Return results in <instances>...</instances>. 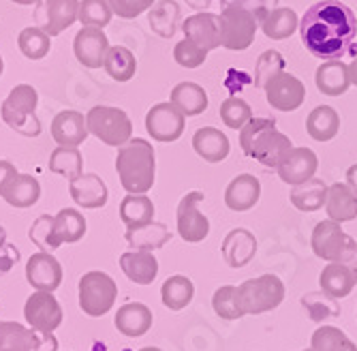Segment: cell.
I'll list each match as a JSON object with an SVG mask.
<instances>
[{
  "label": "cell",
  "mask_w": 357,
  "mask_h": 351,
  "mask_svg": "<svg viewBox=\"0 0 357 351\" xmlns=\"http://www.w3.org/2000/svg\"><path fill=\"white\" fill-rule=\"evenodd\" d=\"M304 47L323 60H340L357 37L355 13L338 0H321L306 9L300 20Z\"/></svg>",
  "instance_id": "cell-1"
},
{
  "label": "cell",
  "mask_w": 357,
  "mask_h": 351,
  "mask_svg": "<svg viewBox=\"0 0 357 351\" xmlns=\"http://www.w3.org/2000/svg\"><path fill=\"white\" fill-rule=\"evenodd\" d=\"M116 172L126 193L146 195L154 186L156 178V156L152 144L148 140L133 137L128 144L118 148Z\"/></svg>",
  "instance_id": "cell-2"
},
{
  "label": "cell",
  "mask_w": 357,
  "mask_h": 351,
  "mask_svg": "<svg viewBox=\"0 0 357 351\" xmlns=\"http://www.w3.org/2000/svg\"><path fill=\"white\" fill-rule=\"evenodd\" d=\"M240 146L246 156L266 167H278L287 152L294 148L291 140L276 129V120L270 118H250L240 129Z\"/></svg>",
  "instance_id": "cell-3"
},
{
  "label": "cell",
  "mask_w": 357,
  "mask_h": 351,
  "mask_svg": "<svg viewBox=\"0 0 357 351\" xmlns=\"http://www.w3.org/2000/svg\"><path fill=\"white\" fill-rule=\"evenodd\" d=\"M39 94L30 84H17L9 97L5 99L0 114L7 122L9 129L24 137H39L41 135V122L37 118Z\"/></svg>",
  "instance_id": "cell-4"
},
{
  "label": "cell",
  "mask_w": 357,
  "mask_h": 351,
  "mask_svg": "<svg viewBox=\"0 0 357 351\" xmlns=\"http://www.w3.org/2000/svg\"><path fill=\"white\" fill-rule=\"evenodd\" d=\"M88 131L112 148H122L133 140V122L128 114L112 105H94L86 114Z\"/></svg>",
  "instance_id": "cell-5"
},
{
  "label": "cell",
  "mask_w": 357,
  "mask_h": 351,
  "mask_svg": "<svg viewBox=\"0 0 357 351\" xmlns=\"http://www.w3.org/2000/svg\"><path fill=\"white\" fill-rule=\"evenodd\" d=\"M116 298H118V285L107 272L92 270L79 278V308L88 317L107 315Z\"/></svg>",
  "instance_id": "cell-6"
},
{
  "label": "cell",
  "mask_w": 357,
  "mask_h": 351,
  "mask_svg": "<svg viewBox=\"0 0 357 351\" xmlns=\"http://www.w3.org/2000/svg\"><path fill=\"white\" fill-rule=\"evenodd\" d=\"M284 283L276 274H261L240 285V296L246 315H261L274 311L284 300Z\"/></svg>",
  "instance_id": "cell-7"
},
{
  "label": "cell",
  "mask_w": 357,
  "mask_h": 351,
  "mask_svg": "<svg viewBox=\"0 0 357 351\" xmlns=\"http://www.w3.org/2000/svg\"><path fill=\"white\" fill-rule=\"evenodd\" d=\"M355 240L344 234L342 225L332 218H326V221H319L312 234H310V248L312 253L317 255L319 260L323 262H340L344 255L349 253L351 244Z\"/></svg>",
  "instance_id": "cell-8"
},
{
  "label": "cell",
  "mask_w": 357,
  "mask_h": 351,
  "mask_svg": "<svg viewBox=\"0 0 357 351\" xmlns=\"http://www.w3.org/2000/svg\"><path fill=\"white\" fill-rule=\"evenodd\" d=\"M257 17L240 7H222L220 30H222V47L242 52L252 45L257 33Z\"/></svg>",
  "instance_id": "cell-9"
},
{
  "label": "cell",
  "mask_w": 357,
  "mask_h": 351,
  "mask_svg": "<svg viewBox=\"0 0 357 351\" xmlns=\"http://www.w3.org/2000/svg\"><path fill=\"white\" fill-rule=\"evenodd\" d=\"M321 292L332 298H347L357 285V242L351 244L349 253L340 262H332L319 274Z\"/></svg>",
  "instance_id": "cell-10"
},
{
  "label": "cell",
  "mask_w": 357,
  "mask_h": 351,
  "mask_svg": "<svg viewBox=\"0 0 357 351\" xmlns=\"http://www.w3.org/2000/svg\"><path fill=\"white\" fill-rule=\"evenodd\" d=\"M204 200L206 197L202 191H190V193H186L178 204L176 223H178V234L184 242L197 244V242L206 240L210 234V221L199 210V204Z\"/></svg>",
  "instance_id": "cell-11"
},
{
  "label": "cell",
  "mask_w": 357,
  "mask_h": 351,
  "mask_svg": "<svg viewBox=\"0 0 357 351\" xmlns=\"http://www.w3.org/2000/svg\"><path fill=\"white\" fill-rule=\"evenodd\" d=\"M186 129V116L172 103H156L146 114V131L156 142H176Z\"/></svg>",
  "instance_id": "cell-12"
},
{
  "label": "cell",
  "mask_w": 357,
  "mask_h": 351,
  "mask_svg": "<svg viewBox=\"0 0 357 351\" xmlns=\"http://www.w3.org/2000/svg\"><path fill=\"white\" fill-rule=\"evenodd\" d=\"M24 317L32 330L43 332V334H54V330L62 324L64 313H62L60 302L54 298V294L35 292L26 300Z\"/></svg>",
  "instance_id": "cell-13"
},
{
  "label": "cell",
  "mask_w": 357,
  "mask_h": 351,
  "mask_svg": "<svg viewBox=\"0 0 357 351\" xmlns=\"http://www.w3.org/2000/svg\"><path fill=\"white\" fill-rule=\"evenodd\" d=\"M79 15V0H39L35 17L39 28L50 37H56L71 28Z\"/></svg>",
  "instance_id": "cell-14"
},
{
  "label": "cell",
  "mask_w": 357,
  "mask_h": 351,
  "mask_svg": "<svg viewBox=\"0 0 357 351\" xmlns=\"http://www.w3.org/2000/svg\"><path fill=\"white\" fill-rule=\"evenodd\" d=\"M264 90H266L268 103L278 112H296L306 101V86L302 84V80H298L296 75H291L287 71L274 75L266 84Z\"/></svg>",
  "instance_id": "cell-15"
},
{
  "label": "cell",
  "mask_w": 357,
  "mask_h": 351,
  "mask_svg": "<svg viewBox=\"0 0 357 351\" xmlns=\"http://www.w3.org/2000/svg\"><path fill=\"white\" fill-rule=\"evenodd\" d=\"M109 47L112 45L107 41V35L103 33V28H94V26H82L73 41L75 58L86 69H101Z\"/></svg>",
  "instance_id": "cell-16"
},
{
  "label": "cell",
  "mask_w": 357,
  "mask_h": 351,
  "mask_svg": "<svg viewBox=\"0 0 357 351\" xmlns=\"http://www.w3.org/2000/svg\"><path fill=\"white\" fill-rule=\"evenodd\" d=\"M182 33L186 39L197 43L202 50L212 52L222 45V30H220V15L199 11L182 22Z\"/></svg>",
  "instance_id": "cell-17"
},
{
  "label": "cell",
  "mask_w": 357,
  "mask_h": 351,
  "mask_svg": "<svg viewBox=\"0 0 357 351\" xmlns=\"http://www.w3.org/2000/svg\"><path fill=\"white\" fill-rule=\"evenodd\" d=\"M317 167H319V158L310 148H306V146L296 148L294 146L287 152V156L282 158V161L278 163L276 172H278V178L284 184L298 186V184L314 178Z\"/></svg>",
  "instance_id": "cell-18"
},
{
  "label": "cell",
  "mask_w": 357,
  "mask_h": 351,
  "mask_svg": "<svg viewBox=\"0 0 357 351\" xmlns=\"http://www.w3.org/2000/svg\"><path fill=\"white\" fill-rule=\"evenodd\" d=\"M26 281L37 292L54 294L62 285V266L52 253H35L26 264Z\"/></svg>",
  "instance_id": "cell-19"
},
{
  "label": "cell",
  "mask_w": 357,
  "mask_h": 351,
  "mask_svg": "<svg viewBox=\"0 0 357 351\" xmlns=\"http://www.w3.org/2000/svg\"><path fill=\"white\" fill-rule=\"evenodd\" d=\"M86 116L75 110H62L52 120V137L62 148H77L88 140Z\"/></svg>",
  "instance_id": "cell-20"
},
{
  "label": "cell",
  "mask_w": 357,
  "mask_h": 351,
  "mask_svg": "<svg viewBox=\"0 0 357 351\" xmlns=\"http://www.w3.org/2000/svg\"><path fill=\"white\" fill-rule=\"evenodd\" d=\"M220 253H222V260L227 266L234 270H242L255 260L257 238L246 227H236L225 236V240L220 244Z\"/></svg>",
  "instance_id": "cell-21"
},
{
  "label": "cell",
  "mask_w": 357,
  "mask_h": 351,
  "mask_svg": "<svg viewBox=\"0 0 357 351\" xmlns=\"http://www.w3.org/2000/svg\"><path fill=\"white\" fill-rule=\"evenodd\" d=\"M261 197V182L252 174L236 176L225 188V206L234 212H248Z\"/></svg>",
  "instance_id": "cell-22"
},
{
  "label": "cell",
  "mask_w": 357,
  "mask_h": 351,
  "mask_svg": "<svg viewBox=\"0 0 357 351\" xmlns=\"http://www.w3.org/2000/svg\"><path fill=\"white\" fill-rule=\"evenodd\" d=\"M69 193H71V200L86 210L103 208L107 204V197H109L107 184L103 182L101 176H96V174H82L75 180H71Z\"/></svg>",
  "instance_id": "cell-23"
},
{
  "label": "cell",
  "mask_w": 357,
  "mask_h": 351,
  "mask_svg": "<svg viewBox=\"0 0 357 351\" xmlns=\"http://www.w3.org/2000/svg\"><path fill=\"white\" fill-rule=\"evenodd\" d=\"M152 311L144 302H126L118 308L114 326L122 336L139 338L152 328Z\"/></svg>",
  "instance_id": "cell-24"
},
{
  "label": "cell",
  "mask_w": 357,
  "mask_h": 351,
  "mask_svg": "<svg viewBox=\"0 0 357 351\" xmlns=\"http://www.w3.org/2000/svg\"><path fill=\"white\" fill-rule=\"evenodd\" d=\"M120 268L135 285H152L158 276V260L152 251H126L120 255Z\"/></svg>",
  "instance_id": "cell-25"
},
{
  "label": "cell",
  "mask_w": 357,
  "mask_h": 351,
  "mask_svg": "<svg viewBox=\"0 0 357 351\" xmlns=\"http://www.w3.org/2000/svg\"><path fill=\"white\" fill-rule=\"evenodd\" d=\"M192 150L197 152L206 163H220L229 156L231 144L216 126H202L192 135Z\"/></svg>",
  "instance_id": "cell-26"
},
{
  "label": "cell",
  "mask_w": 357,
  "mask_h": 351,
  "mask_svg": "<svg viewBox=\"0 0 357 351\" xmlns=\"http://www.w3.org/2000/svg\"><path fill=\"white\" fill-rule=\"evenodd\" d=\"M328 218L336 223H349L357 218V193L347 182H334L328 188V202H326Z\"/></svg>",
  "instance_id": "cell-27"
},
{
  "label": "cell",
  "mask_w": 357,
  "mask_h": 351,
  "mask_svg": "<svg viewBox=\"0 0 357 351\" xmlns=\"http://www.w3.org/2000/svg\"><path fill=\"white\" fill-rule=\"evenodd\" d=\"M314 82H317V88L321 94H328V97H340V94H344L351 86L349 65H344L342 60H326L317 69Z\"/></svg>",
  "instance_id": "cell-28"
},
{
  "label": "cell",
  "mask_w": 357,
  "mask_h": 351,
  "mask_svg": "<svg viewBox=\"0 0 357 351\" xmlns=\"http://www.w3.org/2000/svg\"><path fill=\"white\" fill-rule=\"evenodd\" d=\"M124 238L135 251H158L172 240V232L165 223L152 221L142 227H128Z\"/></svg>",
  "instance_id": "cell-29"
},
{
  "label": "cell",
  "mask_w": 357,
  "mask_h": 351,
  "mask_svg": "<svg viewBox=\"0 0 357 351\" xmlns=\"http://www.w3.org/2000/svg\"><path fill=\"white\" fill-rule=\"evenodd\" d=\"M328 188L330 186L321 178H310V180L291 188L289 200L294 204V208H298L300 212H317L328 202Z\"/></svg>",
  "instance_id": "cell-30"
},
{
  "label": "cell",
  "mask_w": 357,
  "mask_h": 351,
  "mask_svg": "<svg viewBox=\"0 0 357 351\" xmlns=\"http://www.w3.org/2000/svg\"><path fill=\"white\" fill-rule=\"evenodd\" d=\"M169 103L176 105L184 116H199L208 110V92L195 82H180L172 88Z\"/></svg>",
  "instance_id": "cell-31"
},
{
  "label": "cell",
  "mask_w": 357,
  "mask_h": 351,
  "mask_svg": "<svg viewBox=\"0 0 357 351\" xmlns=\"http://www.w3.org/2000/svg\"><path fill=\"white\" fill-rule=\"evenodd\" d=\"M0 197L13 208H30V206H35L41 197V184L35 176L17 174L9 182V186L5 188V193Z\"/></svg>",
  "instance_id": "cell-32"
},
{
  "label": "cell",
  "mask_w": 357,
  "mask_h": 351,
  "mask_svg": "<svg viewBox=\"0 0 357 351\" xmlns=\"http://www.w3.org/2000/svg\"><path fill=\"white\" fill-rule=\"evenodd\" d=\"M306 131L314 142H330L340 131V116L330 105L314 107L306 118Z\"/></svg>",
  "instance_id": "cell-33"
},
{
  "label": "cell",
  "mask_w": 357,
  "mask_h": 351,
  "mask_svg": "<svg viewBox=\"0 0 357 351\" xmlns=\"http://www.w3.org/2000/svg\"><path fill=\"white\" fill-rule=\"evenodd\" d=\"M180 20H182V13H180L178 3H174V0H160V3H154V7L150 9V15H148L150 28L163 39H172L178 33Z\"/></svg>",
  "instance_id": "cell-34"
},
{
  "label": "cell",
  "mask_w": 357,
  "mask_h": 351,
  "mask_svg": "<svg viewBox=\"0 0 357 351\" xmlns=\"http://www.w3.org/2000/svg\"><path fill=\"white\" fill-rule=\"evenodd\" d=\"M300 26V17L294 9L289 7H276L261 20V30L268 39L282 41L291 37Z\"/></svg>",
  "instance_id": "cell-35"
},
{
  "label": "cell",
  "mask_w": 357,
  "mask_h": 351,
  "mask_svg": "<svg viewBox=\"0 0 357 351\" xmlns=\"http://www.w3.org/2000/svg\"><path fill=\"white\" fill-rule=\"evenodd\" d=\"M120 218L122 223L128 227H142L146 223L154 221V204L148 195H133V193H126V197L120 202Z\"/></svg>",
  "instance_id": "cell-36"
},
{
  "label": "cell",
  "mask_w": 357,
  "mask_h": 351,
  "mask_svg": "<svg viewBox=\"0 0 357 351\" xmlns=\"http://www.w3.org/2000/svg\"><path fill=\"white\" fill-rule=\"evenodd\" d=\"M103 69L116 82H131L135 77V73H137V58L128 47L114 45V47L107 50Z\"/></svg>",
  "instance_id": "cell-37"
},
{
  "label": "cell",
  "mask_w": 357,
  "mask_h": 351,
  "mask_svg": "<svg viewBox=\"0 0 357 351\" xmlns=\"http://www.w3.org/2000/svg\"><path fill=\"white\" fill-rule=\"evenodd\" d=\"M86 218L79 210L75 208H62L54 216V232L60 244H73L79 242L86 236Z\"/></svg>",
  "instance_id": "cell-38"
},
{
  "label": "cell",
  "mask_w": 357,
  "mask_h": 351,
  "mask_svg": "<svg viewBox=\"0 0 357 351\" xmlns=\"http://www.w3.org/2000/svg\"><path fill=\"white\" fill-rule=\"evenodd\" d=\"M195 298V285L188 276L184 274H174L169 276L163 287H160V300L169 311H182L186 308Z\"/></svg>",
  "instance_id": "cell-39"
},
{
  "label": "cell",
  "mask_w": 357,
  "mask_h": 351,
  "mask_svg": "<svg viewBox=\"0 0 357 351\" xmlns=\"http://www.w3.org/2000/svg\"><path fill=\"white\" fill-rule=\"evenodd\" d=\"M212 308L220 319L227 322H236L246 315L242 296H240V287L236 285H220L212 296Z\"/></svg>",
  "instance_id": "cell-40"
},
{
  "label": "cell",
  "mask_w": 357,
  "mask_h": 351,
  "mask_svg": "<svg viewBox=\"0 0 357 351\" xmlns=\"http://www.w3.org/2000/svg\"><path fill=\"white\" fill-rule=\"evenodd\" d=\"M50 172L67 178L69 182L84 174V156L79 148H62L58 146L50 154Z\"/></svg>",
  "instance_id": "cell-41"
},
{
  "label": "cell",
  "mask_w": 357,
  "mask_h": 351,
  "mask_svg": "<svg viewBox=\"0 0 357 351\" xmlns=\"http://www.w3.org/2000/svg\"><path fill=\"white\" fill-rule=\"evenodd\" d=\"M35 334L17 322H0V351H32Z\"/></svg>",
  "instance_id": "cell-42"
},
{
  "label": "cell",
  "mask_w": 357,
  "mask_h": 351,
  "mask_svg": "<svg viewBox=\"0 0 357 351\" xmlns=\"http://www.w3.org/2000/svg\"><path fill=\"white\" fill-rule=\"evenodd\" d=\"M17 47L28 60H41L52 50V37L39 26H28L17 37Z\"/></svg>",
  "instance_id": "cell-43"
},
{
  "label": "cell",
  "mask_w": 357,
  "mask_h": 351,
  "mask_svg": "<svg viewBox=\"0 0 357 351\" xmlns=\"http://www.w3.org/2000/svg\"><path fill=\"white\" fill-rule=\"evenodd\" d=\"M314 351H357V345L336 326H321L310 336Z\"/></svg>",
  "instance_id": "cell-44"
},
{
  "label": "cell",
  "mask_w": 357,
  "mask_h": 351,
  "mask_svg": "<svg viewBox=\"0 0 357 351\" xmlns=\"http://www.w3.org/2000/svg\"><path fill=\"white\" fill-rule=\"evenodd\" d=\"M28 238L43 253H52V251H58L62 246L56 238V232H54V216H50V214H41L35 223H32L30 230H28Z\"/></svg>",
  "instance_id": "cell-45"
},
{
  "label": "cell",
  "mask_w": 357,
  "mask_h": 351,
  "mask_svg": "<svg viewBox=\"0 0 357 351\" xmlns=\"http://www.w3.org/2000/svg\"><path fill=\"white\" fill-rule=\"evenodd\" d=\"M112 9L107 0H79V15L77 22L82 26H94V28H105L112 22Z\"/></svg>",
  "instance_id": "cell-46"
},
{
  "label": "cell",
  "mask_w": 357,
  "mask_h": 351,
  "mask_svg": "<svg viewBox=\"0 0 357 351\" xmlns=\"http://www.w3.org/2000/svg\"><path fill=\"white\" fill-rule=\"evenodd\" d=\"M284 71V58L276 50H266L261 56L257 58L255 65V86L257 88H266V84Z\"/></svg>",
  "instance_id": "cell-47"
},
{
  "label": "cell",
  "mask_w": 357,
  "mask_h": 351,
  "mask_svg": "<svg viewBox=\"0 0 357 351\" xmlns=\"http://www.w3.org/2000/svg\"><path fill=\"white\" fill-rule=\"evenodd\" d=\"M218 114H220V120L225 122V126H229V129H234V131H240L242 126L252 118L250 105L244 99H240V97L225 99Z\"/></svg>",
  "instance_id": "cell-48"
},
{
  "label": "cell",
  "mask_w": 357,
  "mask_h": 351,
  "mask_svg": "<svg viewBox=\"0 0 357 351\" xmlns=\"http://www.w3.org/2000/svg\"><path fill=\"white\" fill-rule=\"evenodd\" d=\"M206 58H208V52L202 50L197 43H192L186 37L180 43H176V47H174V60L178 62L180 67H184V69H197V67H202L204 62H206Z\"/></svg>",
  "instance_id": "cell-49"
},
{
  "label": "cell",
  "mask_w": 357,
  "mask_h": 351,
  "mask_svg": "<svg viewBox=\"0 0 357 351\" xmlns=\"http://www.w3.org/2000/svg\"><path fill=\"white\" fill-rule=\"evenodd\" d=\"M302 304H304V308H308V313H310V317L314 319V322H321L323 315H326V317H336L340 313V308L336 304V298L328 296L326 292L304 296Z\"/></svg>",
  "instance_id": "cell-50"
},
{
  "label": "cell",
  "mask_w": 357,
  "mask_h": 351,
  "mask_svg": "<svg viewBox=\"0 0 357 351\" xmlns=\"http://www.w3.org/2000/svg\"><path fill=\"white\" fill-rule=\"evenodd\" d=\"M114 15L122 20H135L144 11L154 7V0H107Z\"/></svg>",
  "instance_id": "cell-51"
},
{
  "label": "cell",
  "mask_w": 357,
  "mask_h": 351,
  "mask_svg": "<svg viewBox=\"0 0 357 351\" xmlns=\"http://www.w3.org/2000/svg\"><path fill=\"white\" fill-rule=\"evenodd\" d=\"M220 3H222V7H240V9L250 11L257 17V22L261 24V20L272 9H276L278 0H220Z\"/></svg>",
  "instance_id": "cell-52"
},
{
  "label": "cell",
  "mask_w": 357,
  "mask_h": 351,
  "mask_svg": "<svg viewBox=\"0 0 357 351\" xmlns=\"http://www.w3.org/2000/svg\"><path fill=\"white\" fill-rule=\"evenodd\" d=\"M17 262H20V248L13 244H5L0 248V276L11 272Z\"/></svg>",
  "instance_id": "cell-53"
},
{
  "label": "cell",
  "mask_w": 357,
  "mask_h": 351,
  "mask_svg": "<svg viewBox=\"0 0 357 351\" xmlns=\"http://www.w3.org/2000/svg\"><path fill=\"white\" fill-rule=\"evenodd\" d=\"M20 172L15 170V165L11 161H5V158H0V195L5 193V188L9 186V182L17 176Z\"/></svg>",
  "instance_id": "cell-54"
},
{
  "label": "cell",
  "mask_w": 357,
  "mask_h": 351,
  "mask_svg": "<svg viewBox=\"0 0 357 351\" xmlns=\"http://www.w3.org/2000/svg\"><path fill=\"white\" fill-rule=\"evenodd\" d=\"M37 332V330H35ZM32 351H58V341L54 334H43L37 332L35 334V345H32Z\"/></svg>",
  "instance_id": "cell-55"
},
{
  "label": "cell",
  "mask_w": 357,
  "mask_h": 351,
  "mask_svg": "<svg viewBox=\"0 0 357 351\" xmlns=\"http://www.w3.org/2000/svg\"><path fill=\"white\" fill-rule=\"evenodd\" d=\"M347 184L357 193V163L347 170Z\"/></svg>",
  "instance_id": "cell-56"
},
{
  "label": "cell",
  "mask_w": 357,
  "mask_h": 351,
  "mask_svg": "<svg viewBox=\"0 0 357 351\" xmlns=\"http://www.w3.org/2000/svg\"><path fill=\"white\" fill-rule=\"evenodd\" d=\"M212 3H214V0H186V5H188L190 9H195V11H204V9H208Z\"/></svg>",
  "instance_id": "cell-57"
},
{
  "label": "cell",
  "mask_w": 357,
  "mask_h": 351,
  "mask_svg": "<svg viewBox=\"0 0 357 351\" xmlns=\"http://www.w3.org/2000/svg\"><path fill=\"white\" fill-rule=\"evenodd\" d=\"M349 77H351V84L357 86V56L351 60V65H349Z\"/></svg>",
  "instance_id": "cell-58"
},
{
  "label": "cell",
  "mask_w": 357,
  "mask_h": 351,
  "mask_svg": "<svg viewBox=\"0 0 357 351\" xmlns=\"http://www.w3.org/2000/svg\"><path fill=\"white\" fill-rule=\"evenodd\" d=\"M11 3H15V5H22V7H28V5H37L39 0H11Z\"/></svg>",
  "instance_id": "cell-59"
},
{
  "label": "cell",
  "mask_w": 357,
  "mask_h": 351,
  "mask_svg": "<svg viewBox=\"0 0 357 351\" xmlns=\"http://www.w3.org/2000/svg\"><path fill=\"white\" fill-rule=\"evenodd\" d=\"M7 244V230L0 225V248H3Z\"/></svg>",
  "instance_id": "cell-60"
},
{
  "label": "cell",
  "mask_w": 357,
  "mask_h": 351,
  "mask_svg": "<svg viewBox=\"0 0 357 351\" xmlns=\"http://www.w3.org/2000/svg\"><path fill=\"white\" fill-rule=\"evenodd\" d=\"M139 351H163V349H158V347H142Z\"/></svg>",
  "instance_id": "cell-61"
},
{
  "label": "cell",
  "mask_w": 357,
  "mask_h": 351,
  "mask_svg": "<svg viewBox=\"0 0 357 351\" xmlns=\"http://www.w3.org/2000/svg\"><path fill=\"white\" fill-rule=\"evenodd\" d=\"M3 71H5V60H3V56H0V77H3Z\"/></svg>",
  "instance_id": "cell-62"
},
{
  "label": "cell",
  "mask_w": 357,
  "mask_h": 351,
  "mask_svg": "<svg viewBox=\"0 0 357 351\" xmlns=\"http://www.w3.org/2000/svg\"><path fill=\"white\" fill-rule=\"evenodd\" d=\"M302 351H314V349H312V347H310V349H302Z\"/></svg>",
  "instance_id": "cell-63"
}]
</instances>
